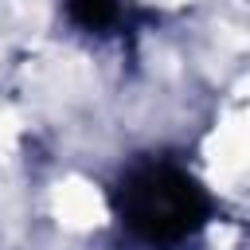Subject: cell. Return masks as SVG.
Masks as SVG:
<instances>
[{
    "mask_svg": "<svg viewBox=\"0 0 250 250\" xmlns=\"http://www.w3.org/2000/svg\"><path fill=\"white\" fill-rule=\"evenodd\" d=\"M70 20L86 31H102L117 20V0H66Z\"/></svg>",
    "mask_w": 250,
    "mask_h": 250,
    "instance_id": "obj_2",
    "label": "cell"
},
{
    "mask_svg": "<svg viewBox=\"0 0 250 250\" xmlns=\"http://www.w3.org/2000/svg\"><path fill=\"white\" fill-rule=\"evenodd\" d=\"M117 211H121V223L141 242L176 246L203 227L207 195L188 172L172 164H145L121 180Z\"/></svg>",
    "mask_w": 250,
    "mask_h": 250,
    "instance_id": "obj_1",
    "label": "cell"
}]
</instances>
